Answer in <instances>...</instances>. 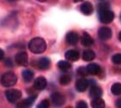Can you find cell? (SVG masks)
<instances>
[{"mask_svg":"<svg viewBox=\"0 0 121 108\" xmlns=\"http://www.w3.org/2000/svg\"><path fill=\"white\" fill-rule=\"evenodd\" d=\"M51 61L48 57H42L35 61V67L41 70H47L50 68Z\"/></svg>","mask_w":121,"mask_h":108,"instance_id":"8","label":"cell"},{"mask_svg":"<svg viewBox=\"0 0 121 108\" xmlns=\"http://www.w3.org/2000/svg\"><path fill=\"white\" fill-rule=\"evenodd\" d=\"M57 66L60 70L63 71V72H67L72 68V65L70 63L67 61V60H60L58 63H57Z\"/></svg>","mask_w":121,"mask_h":108,"instance_id":"22","label":"cell"},{"mask_svg":"<svg viewBox=\"0 0 121 108\" xmlns=\"http://www.w3.org/2000/svg\"><path fill=\"white\" fill-rule=\"evenodd\" d=\"M86 69L88 72V74H92V75H95V74H99V73L100 72V67L96 64V63H90L86 66Z\"/></svg>","mask_w":121,"mask_h":108,"instance_id":"17","label":"cell"},{"mask_svg":"<svg viewBox=\"0 0 121 108\" xmlns=\"http://www.w3.org/2000/svg\"><path fill=\"white\" fill-rule=\"evenodd\" d=\"M88 86H89L88 81L85 78L79 79V80H77V81H76V83H75L76 90L78 91V92H81V93L85 92V91L87 89Z\"/></svg>","mask_w":121,"mask_h":108,"instance_id":"10","label":"cell"},{"mask_svg":"<svg viewBox=\"0 0 121 108\" xmlns=\"http://www.w3.org/2000/svg\"><path fill=\"white\" fill-rule=\"evenodd\" d=\"M120 20H121V14H120Z\"/></svg>","mask_w":121,"mask_h":108,"instance_id":"38","label":"cell"},{"mask_svg":"<svg viewBox=\"0 0 121 108\" xmlns=\"http://www.w3.org/2000/svg\"><path fill=\"white\" fill-rule=\"evenodd\" d=\"M81 11L86 16L91 15L93 12V7L92 4L88 1L82 3V4L81 5Z\"/></svg>","mask_w":121,"mask_h":108,"instance_id":"12","label":"cell"},{"mask_svg":"<svg viewBox=\"0 0 121 108\" xmlns=\"http://www.w3.org/2000/svg\"><path fill=\"white\" fill-rule=\"evenodd\" d=\"M77 73L81 76H86L88 74V72H87V69H86V67H80V68L77 69Z\"/></svg>","mask_w":121,"mask_h":108,"instance_id":"26","label":"cell"},{"mask_svg":"<svg viewBox=\"0 0 121 108\" xmlns=\"http://www.w3.org/2000/svg\"><path fill=\"white\" fill-rule=\"evenodd\" d=\"M17 19L14 15L9 16L6 18H4V20L3 22V25L6 26V27H10V28H14V24L17 25Z\"/></svg>","mask_w":121,"mask_h":108,"instance_id":"16","label":"cell"},{"mask_svg":"<svg viewBox=\"0 0 121 108\" xmlns=\"http://www.w3.org/2000/svg\"><path fill=\"white\" fill-rule=\"evenodd\" d=\"M82 0H73V2H75V3H78V2H81Z\"/></svg>","mask_w":121,"mask_h":108,"instance_id":"34","label":"cell"},{"mask_svg":"<svg viewBox=\"0 0 121 108\" xmlns=\"http://www.w3.org/2000/svg\"><path fill=\"white\" fill-rule=\"evenodd\" d=\"M112 60L116 65H121V54H116L112 57Z\"/></svg>","mask_w":121,"mask_h":108,"instance_id":"25","label":"cell"},{"mask_svg":"<svg viewBox=\"0 0 121 108\" xmlns=\"http://www.w3.org/2000/svg\"><path fill=\"white\" fill-rule=\"evenodd\" d=\"M111 92L114 95H120L121 94V84L120 83H114L112 86Z\"/></svg>","mask_w":121,"mask_h":108,"instance_id":"24","label":"cell"},{"mask_svg":"<svg viewBox=\"0 0 121 108\" xmlns=\"http://www.w3.org/2000/svg\"><path fill=\"white\" fill-rule=\"evenodd\" d=\"M91 106L93 108H104L106 106L105 101L99 97V98H94L91 102Z\"/></svg>","mask_w":121,"mask_h":108,"instance_id":"21","label":"cell"},{"mask_svg":"<svg viewBox=\"0 0 121 108\" xmlns=\"http://www.w3.org/2000/svg\"><path fill=\"white\" fill-rule=\"evenodd\" d=\"M66 41L70 45H75L79 41V35L75 31H69L66 35Z\"/></svg>","mask_w":121,"mask_h":108,"instance_id":"11","label":"cell"},{"mask_svg":"<svg viewBox=\"0 0 121 108\" xmlns=\"http://www.w3.org/2000/svg\"><path fill=\"white\" fill-rule=\"evenodd\" d=\"M99 18L102 23H110L114 19V13L110 9L99 10Z\"/></svg>","mask_w":121,"mask_h":108,"instance_id":"3","label":"cell"},{"mask_svg":"<svg viewBox=\"0 0 121 108\" xmlns=\"http://www.w3.org/2000/svg\"><path fill=\"white\" fill-rule=\"evenodd\" d=\"M38 108H48L49 107V101L48 99H43L37 105Z\"/></svg>","mask_w":121,"mask_h":108,"instance_id":"27","label":"cell"},{"mask_svg":"<svg viewBox=\"0 0 121 108\" xmlns=\"http://www.w3.org/2000/svg\"><path fill=\"white\" fill-rule=\"evenodd\" d=\"M110 8V5H109L108 3L106 2H103L99 4V10H106V9H109Z\"/></svg>","mask_w":121,"mask_h":108,"instance_id":"28","label":"cell"},{"mask_svg":"<svg viewBox=\"0 0 121 108\" xmlns=\"http://www.w3.org/2000/svg\"><path fill=\"white\" fill-rule=\"evenodd\" d=\"M4 64H5V66H7V67H10V68L13 66V62L11 61V60H10V58L6 59V60L4 61Z\"/></svg>","mask_w":121,"mask_h":108,"instance_id":"30","label":"cell"},{"mask_svg":"<svg viewBox=\"0 0 121 108\" xmlns=\"http://www.w3.org/2000/svg\"><path fill=\"white\" fill-rule=\"evenodd\" d=\"M65 57L67 60H70V61H76L80 58V54L75 49H70L66 52Z\"/></svg>","mask_w":121,"mask_h":108,"instance_id":"14","label":"cell"},{"mask_svg":"<svg viewBox=\"0 0 121 108\" xmlns=\"http://www.w3.org/2000/svg\"><path fill=\"white\" fill-rule=\"evenodd\" d=\"M119 40L121 42V31L119 32Z\"/></svg>","mask_w":121,"mask_h":108,"instance_id":"33","label":"cell"},{"mask_svg":"<svg viewBox=\"0 0 121 108\" xmlns=\"http://www.w3.org/2000/svg\"><path fill=\"white\" fill-rule=\"evenodd\" d=\"M116 106L117 107H119V108H121V98H119V99H117Z\"/></svg>","mask_w":121,"mask_h":108,"instance_id":"31","label":"cell"},{"mask_svg":"<svg viewBox=\"0 0 121 108\" xmlns=\"http://www.w3.org/2000/svg\"><path fill=\"white\" fill-rule=\"evenodd\" d=\"M51 98V101H52V103L55 105V106H60L64 105L65 103V97L61 94L60 93H58V92H55L51 94L50 96Z\"/></svg>","mask_w":121,"mask_h":108,"instance_id":"6","label":"cell"},{"mask_svg":"<svg viewBox=\"0 0 121 108\" xmlns=\"http://www.w3.org/2000/svg\"><path fill=\"white\" fill-rule=\"evenodd\" d=\"M81 44L85 47H90L93 44V38L91 37L88 33L84 32L81 37Z\"/></svg>","mask_w":121,"mask_h":108,"instance_id":"18","label":"cell"},{"mask_svg":"<svg viewBox=\"0 0 121 108\" xmlns=\"http://www.w3.org/2000/svg\"><path fill=\"white\" fill-rule=\"evenodd\" d=\"M37 96L36 95H32L28 97L27 99H23V101H21L20 103L17 104V107H30V106H32L33 103L35 102V99H36Z\"/></svg>","mask_w":121,"mask_h":108,"instance_id":"15","label":"cell"},{"mask_svg":"<svg viewBox=\"0 0 121 108\" xmlns=\"http://www.w3.org/2000/svg\"><path fill=\"white\" fill-rule=\"evenodd\" d=\"M5 96L9 102L16 103L22 97V92L18 89H10L5 92Z\"/></svg>","mask_w":121,"mask_h":108,"instance_id":"4","label":"cell"},{"mask_svg":"<svg viewBox=\"0 0 121 108\" xmlns=\"http://www.w3.org/2000/svg\"><path fill=\"white\" fill-rule=\"evenodd\" d=\"M37 1H39V2H45L47 0H37Z\"/></svg>","mask_w":121,"mask_h":108,"instance_id":"35","label":"cell"},{"mask_svg":"<svg viewBox=\"0 0 121 108\" xmlns=\"http://www.w3.org/2000/svg\"><path fill=\"white\" fill-rule=\"evenodd\" d=\"M4 57V52L2 48H0V60H3V58Z\"/></svg>","mask_w":121,"mask_h":108,"instance_id":"32","label":"cell"},{"mask_svg":"<svg viewBox=\"0 0 121 108\" xmlns=\"http://www.w3.org/2000/svg\"><path fill=\"white\" fill-rule=\"evenodd\" d=\"M50 1H56V0H50Z\"/></svg>","mask_w":121,"mask_h":108,"instance_id":"37","label":"cell"},{"mask_svg":"<svg viewBox=\"0 0 121 108\" xmlns=\"http://www.w3.org/2000/svg\"><path fill=\"white\" fill-rule=\"evenodd\" d=\"M47 80L45 79V77H43V76H40V77H38L34 81V88H35V90L37 91H43L44 90L47 86Z\"/></svg>","mask_w":121,"mask_h":108,"instance_id":"9","label":"cell"},{"mask_svg":"<svg viewBox=\"0 0 121 108\" xmlns=\"http://www.w3.org/2000/svg\"><path fill=\"white\" fill-rule=\"evenodd\" d=\"M22 76H23V81L26 83H29L30 81H32L33 79H34V72L31 71L30 69H25V70L23 71Z\"/></svg>","mask_w":121,"mask_h":108,"instance_id":"19","label":"cell"},{"mask_svg":"<svg viewBox=\"0 0 121 108\" xmlns=\"http://www.w3.org/2000/svg\"><path fill=\"white\" fill-rule=\"evenodd\" d=\"M29 49L34 54H42L47 48L45 40L41 37H35L29 43Z\"/></svg>","mask_w":121,"mask_h":108,"instance_id":"1","label":"cell"},{"mask_svg":"<svg viewBox=\"0 0 121 108\" xmlns=\"http://www.w3.org/2000/svg\"><path fill=\"white\" fill-rule=\"evenodd\" d=\"M7 1H9V2H15L17 0H7Z\"/></svg>","mask_w":121,"mask_h":108,"instance_id":"36","label":"cell"},{"mask_svg":"<svg viewBox=\"0 0 121 108\" xmlns=\"http://www.w3.org/2000/svg\"><path fill=\"white\" fill-rule=\"evenodd\" d=\"M102 94H103V91L99 86L96 85L92 86V87H91L90 91H89V96L91 98H99V97L102 96Z\"/></svg>","mask_w":121,"mask_h":108,"instance_id":"13","label":"cell"},{"mask_svg":"<svg viewBox=\"0 0 121 108\" xmlns=\"http://www.w3.org/2000/svg\"><path fill=\"white\" fill-rule=\"evenodd\" d=\"M76 107L77 108H86L87 107V104H86L85 101L81 100V101H79V102H77V104H76Z\"/></svg>","mask_w":121,"mask_h":108,"instance_id":"29","label":"cell"},{"mask_svg":"<svg viewBox=\"0 0 121 108\" xmlns=\"http://www.w3.org/2000/svg\"><path fill=\"white\" fill-rule=\"evenodd\" d=\"M71 76L69 74H63L60 77L59 79V81H60V84L62 86H66V85H68L69 83L71 82Z\"/></svg>","mask_w":121,"mask_h":108,"instance_id":"23","label":"cell"},{"mask_svg":"<svg viewBox=\"0 0 121 108\" xmlns=\"http://www.w3.org/2000/svg\"><path fill=\"white\" fill-rule=\"evenodd\" d=\"M16 63L22 67H27L28 66V54L25 51L18 52L15 56Z\"/></svg>","mask_w":121,"mask_h":108,"instance_id":"5","label":"cell"},{"mask_svg":"<svg viewBox=\"0 0 121 108\" xmlns=\"http://www.w3.org/2000/svg\"><path fill=\"white\" fill-rule=\"evenodd\" d=\"M17 81V77L13 72H6L0 79V83L4 87H10L14 86Z\"/></svg>","mask_w":121,"mask_h":108,"instance_id":"2","label":"cell"},{"mask_svg":"<svg viewBox=\"0 0 121 108\" xmlns=\"http://www.w3.org/2000/svg\"><path fill=\"white\" fill-rule=\"evenodd\" d=\"M94 58H95V53L91 49H86L82 54V59L85 61H91L94 60Z\"/></svg>","mask_w":121,"mask_h":108,"instance_id":"20","label":"cell"},{"mask_svg":"<svg viewBox=\"0 0 121 108\" xmlns=\"http://www.w3.org/2000/svg\"><path fill=\"white\" fill-rule=\"evenodd\" d=\"M112 30L108 27H101L98 31L99 38L102 41H107L112 37Z\"/></svg>","mask_w":121,"mask_h":108,"instance_id":"7","label":"cell"}]
</instances>
